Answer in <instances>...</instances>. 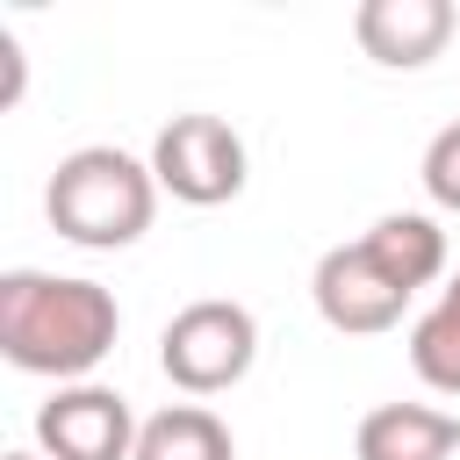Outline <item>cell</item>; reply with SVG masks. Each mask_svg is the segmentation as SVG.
I'll list each match as a JSON object with an SVG mask.
<instances>
[{
    "label": "cell",
    "instance_id": "6da1fadb",
    "mask_svg": "<svg viewBox=\"0 0 460 460\" xmlns=\"http://www.w3.org/2000/svg\"><path fill=\"white\" fill-rule=\"evenodd\" d=\"M115 331H122V309L101 280L36 273V266L0 273V352H7V367L72 388L115 352Z\"/></svg>",
    "mask_w": 460,
    "mask_h": 460
},
{
    "label": "cell",
    "instance_id": "7a4b0ae2",
    "mask_svg": "<svg viewBox=\"0 0 460 460\" xmlns=\"http://www.w3.org/2000/svg\"><path fill=\"white\" fill-rule=\"evenodd\" d=\"M43 216L79 252H122L158 216V172H151V158H129L115 144H79L58 158V172L43 187Z\"/></svg>",
    "mask_w": 460,
    "mask_h": 460
},
{
    "label": "cell",
    "instance_id": "3957f363",
    "mask_svg": "<svg viewBox=\"0 0 460 460\" xmlns=\"http://www.w3.org/2000/svg\"><path fill=\"white\" fill-rule=\"evenodd\" d=\"M252 359H259V316L244 302H223V295L187 302L158 331V367L180 395H223L252 374Z\"/></svg>",
    "mask_w": 460,
    "mask_h": 460
},
{
    "label": "cell",
    "instance_id": "277c9868",
    "mask_svg": "<svg viewBox=\"0 0 460 460\" xmlns=\"http://www.w3.org/2000/svg\"><path fill=\"white\" fill-rule=\"evenodd\" d=\"M151 172L172 201L187 208H216L244 194V137L223 115H172L151 144Z\"/></svg>",
    "mask_w": 460,
    "mask_h": 460
},
{
    "label": "cell",
    "instance_id": "5b68a950",
    "mask_svg": "<svg viewBox=\"0 0 460 460\" xmlns=\"http://www.w3.org/2000/svg\"><path fill=\"white\" fill-rule=\"evenodd\" d=\"M137 417L129 395L101 388V381H72L50 388V402L36 410V446L43 460H137Z\"/></svg>",
    "mask_w": 460,
    "mask_h": 460
},
{
    "label": "cell",
    "instance_id": "8992f818",
    "mask_svg": "<svg viewBox=\"0 0 460 460\" xmlns=\"http://www.w3.org/2000/svg\"><path fill=\"white\" fill-rule=\"evenodd\" d=\"M309 302H316V316H323L338 338H381V331H395L402 309H410V295L374 266V252H367L359 237H352V244H331V252L316 259Z\"/></svg>",
    "mask_w": 460,
    "mask_h": 460
},
{
    "label": "cell",
    "instance_id": "52a82bcc",
    "mask_svg": "<svg viewBox=\"0 0 460 460\" xmlns=\"http://www.w3.org/2000/svg\"><path fill=\"white\" fill-rule=\"evenodd\" d=\"M453 29H460V14H453L446 0H359V14H352L359 50H367L374 65H388V72L431 65V58L453 43Z\"/></svg>",
    "mask_w": 460,
    "mask_h": 460
},
{
    "label": "cell",
    "instance_id": "ba28073f",
    "mask_svg": "<svg viewBox=\"0 0 460 460\" xmlns=\"http://www.w3.org/2000/svg\"><path fill=\"white\" fill-rule=\"evenodd\" d=\"M359 460H453L460 453V417L431 402H381L352 431Z\"/></svg>",
    "mask_w": 460,
    "mask_h": 460
},
{
    "label": "cell",
    "instance_id": "9c48e42d",
    "mask_svg": "<svg viewBox=\"0 0 460 460\" xmlns=\"http://www.w3.org/2000/svg\"><path fill=\"white\" fill-rule=\"evenodd\" d=\"M367 252H374V266L402 288V295H417V288H431L438 273H446V230L431 223V216H417V208H395V216H381L367 237H359Z\"/></svg>",
    "mask_w": 460,
    "mask_h": 460
},
{
    "label": "cell",
    "instance_id": "30bf717a",
    "mask_svg": "<svg viewBox=\"0 0 460 460\" xmlns=\"http://www.w3.org/2000/svg\"><path fill=\"white\" fill-rule=\"evenodd\" d=\"M137 460H237V438L216 410L201 402H172L158 417H144L137 431Z\"/></svg>",
    "mask_w": 460,
    "mask_h": 460
},
{
    "label": "cell",
    "instance_id": "8fae6325",
    "mask_svg": "<svg viewBox=\"0 0 460 460\" xmlns=\"http://www.w3.org/2000/svg\"><path fill=\"white\" fill-rule=\"evenodd\" d=\"M410 367L431 395H460V273L438 288V302L410 323Z\"/></svg>",
    "mask_w": 460,
    "mask_h": 460
},
{
    "label": "cell",
    "instance_id": "7c38bea8",
    "mask_svg": "<svg viewBox=\"0 0 460 460\" xmlns=\"http://www.w3.org/2000/svg\"><path fill=\"white\" fill-rule=\"evenodd\" d=\"M424 194L446 208V216H460V122H446L431 144H424Z\"/></svg>",
    "mask_w": 460,
    "mask_h": 460
},
{
    "label": "cell",
    "instance_id": "4fadbf2b",
    "mask_svg": "<svg viewBox=\"0 0 460 460\" xmlns=\"http://www.w3.org/2000/svg\"><path fill=\"white\" fill-rule=\"evenodd\" d=\"M0 460H43V453H0Z\"/></svg>",
    "mask_w": 460,
    "mask_h": 460
}]
</instances>
